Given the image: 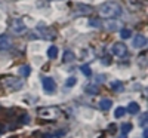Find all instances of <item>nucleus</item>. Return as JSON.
Here are the masks:
<instances>
[{
	"label": "nucleus",
	"mask_w": 148,
	"mask_h": 138,
	"mask_svg": "<svg viewBox=\"0 0 148 138\" xmlns=\"http://www.w3.org/2000/svg\"><path fill=\"white\" fill-rule=\"evenodd\" d=\"M19 73H21V76L28 77L30 74H31V67H30V66H22V67L19 68Z\"/></svg>",
	"instance_id": "17"
},
{
	"label": "nucleus",
	"mask_w": 148,
	"mask_h": 138,
	"mask_svg": "<svg viewBox=\"0 0 148 138\" xmlns=\"http://www.w3.org/2000/svg\"><path fill=\"white\" fill-rule=\"evenodd\" d=\"M144 138H148V129H144Z\"/></svg>",
	"instance_id": "29"
},
{
	"label": "nucleus",
	"mask_w": 148,
	"mask_h": 138,
	"mask_svg": "<svg viewBox=\"0 0 148 138\" xmlns=\"http://www.w3.org/2000/svg\"><path fill=\"white\" fill-rule=\"evenodd\" d=\"M39 116L42 119H47V120H53L59 116V110L56 107H46L39 110Z\"/></svg>",
	"instance_id": "4"
},
{
	"label": "nucleus",
	"mask_w": 148,
	"mask_h": 138,
	"mask_svg": "<svg viewBox=\"0 0 148 138\" xmlns=\"http://www.w3.org/2000/svg\"><path fill=\"white\" fill-rule=\"evenodd\" d=\"M111 107H113V101H111V99H101L99 101V108L101 110H110Z\"/></svg>",
	"instance_id": "15"
},
{
	"label": "nucleus",
	"mask_w": 148,
	"mask_h": 138,
	"mask_svg": "<svg viewBox=\"0 0 148 138\" xmlns=\"http://www.w3.org/2000/svg\"><path fill=\"white\" fill-rule=\"evenodd\" d=\"M125 113H126V108L125 107H117L116 111H114V117L116 119H120V117L125 116Z\"/></svg>",
	"instance_id": "20"
},
{
	"label": "nucleus",
	"mask_w": 148,
	"mask_h": 138,
	"mask_svg": "<svg viewBox=\"0 0 148 138\" xmlns=\"http://www.w3.org/2000/svg\"><path fill=\"white\" fill-rule=\"evenodd\" d=\"M10 30H12L14 34H22V33L27 31V26L21 19H15L14 22H12V26H10Z\"/></svg>",
	"instance_id": "6"
},
{
	"label": "nucleus",
	"mask_w": 148,
	"mask_h": 138,
	"mask_svg": "<svg viewBox=\"0 0 148 138\" xmlns=\"http://www.w3.org/2000/svg\"><path fill=\"white\" fill-rule=\"evenodd\" d=\"M43 89L47 94H53L56 91V83H55L53 77H45L43 79Z\"/></svg>",
	"instance_id": "7"
},
{
	"label": "nucleus",
	"mask_w": 148,
	"mask_h": 138,
	"mask_svg": "<svg viewBox=\"0 0 148 138\" xmlns=\"http://www.w3.org/2000/svg\"><path fill=\"white\" fill-rule=\"evenodd\" d=\"M121 14H123V9H121V6L117 2H105L99 8V15L102 18H107V19L117 18Z\"/></svg>",
	"instance_id": "1"
},
{
	"label": "nucleus",
	"mask_w": 148,
	"mask_h": 138,
	"mask_svg": "<svg viewBox=\"0 0 148 138\" xmlns=\"http://www.w3.org/2000/svg\"><path fill=\"white\" fill-rule=\"evenodd\" d=\"M47 57L51 58V59H55L56 57H58V48L53 45V46H49V49H47Z\"/></svg>",
	"instance_id": "16"
},
{
	"label": "nucleus",
	"mask_w": 148,
	"mask_h": 138,
	"mask_svg": "<svg viewBox=\"0 0 148 138\" xmlns=\"http://www.w3.org/2000/svg\"><path fill=\"white\" fill-rule=\"evenodd\" d=\"M74 59H76V54H74L73 51H70V49H67V51L64 52V55H62V61L64 62H73Z\"/></svg>",
	"instance_id": "12"
},
{
	"label": "nucleus",
	"mask_w": 148,
	"mask_h": 138,
	"mask_svg": "<svg viewBox=\"0 0 148 138\" xmlns=\"http://www.w3.org/2000/svg\"><path fill=\"white\" fill-rule=\"evenodd\" d=\"M147 117H148V113H144L139 119V126H145V122H147Z\"/></svg>",
	"instance_id": "25"
},
{
	"label": "nucleus",
	"mask_w": 148,
	"mask_h": 138,
	"mask_svg": "<svg viewBox=\"0 0 148 138\" xmlns=\"http://www.w3.org/2000/svg\"><path fill=\"white\" fill-rule=\"evenodd\" d=\"M130 129H132V125H130V123H123V125H121V131L125 132V134H127Z\"/></svg>",
	"instance_id": "24"
},
{
	"label": "nucleus",
	"mask_w": 148,
	"mask_h": 138,
	"mask_svg": "<svg viewBox=\"0 0 148 138\" xmlns=\"http://www.w3.org/2000/svg\"><path fill=\"white\" fill-rule=\"evenodd\" d=\"M30 122H31V117H30L28 115L22 116V123H30Z\"/></svg>",
	"instance_id": "26"
},
{
	"label": "nucleus",
	"mask_w": 148,
	"mask_h": 138,
	"mask_svg": "<svg viewBox=\"0 0 148 138\" xmlns=\"http://www.w3.org/2000/svg\"><path fill=\"white\" fill-rule=\"evenodd\" d=\"M6 132V126H3V125H0V134Z\"/></svg>",
	"instance_id": "27"
},
{
	"label": "nucleus",
	"mask_w": 148,
	"mask_h": 138,
	"mask_svg": "<svg viewBox=\"0 0 148 138\" xmlns=\"http://www.w3.org/2000/svg\"><path fill=\"white\" fill-rule=\"evenodd\" d=\"M89 26L90 27H93V28H101L102 27V22L99 21V19H96V18H92V19H89Z\"/></svg>",
	"instance_id": "18"
},
{
	"label": "nucleus",
	"mask_w": 148,
	"mask_h": 138,
	"mask_svg": "<svg viewBox=\"0 0 148 138\" xmlns=\"http://www.w3.org/2000/svg\"><path fill=\"white\" fill-rule=\"evenodd\" d=\"M120 34H121L123 39H130V37H132V31H130L129 28H123V30L120 31Z\"/></svg>",
	"instance_id": "22"
},
{
	"label": "nucleus",
	"mask_w": 148,
	"mask_h": 138,
	"mask_svg": "<svg viewBox=\"0 0 148 138\" xmlns=\"http://www.w3.org/2000/svg\"><path fill=\"white\" fill-rule=\"evenodd\" d=\"M111 52H113V55H116L119 58H123V57L127 55V46L123 42H117L111 46Z\"/></svg>",
	"instance_id": "5"
},
{
	"label": "nucleus",
	"mask_w": 148,
	"mask_h": 138,
	"mask_svg": "<svg viewBox=\"0 0 148 138\" xmlns=\"http://www.w3.org/2000/svg\"><path fill=\"white\" fill-rule=\"evenodd\" d=\"M74 12H76V15H89L92 12V8L89 5L79 3V5H76V8H74Z\"/></svg>",
	"instance_id": "8"
},
{
	"label": "nucleus",
	"mask_w": 148,
	"mask_h": 138,
	"mask_svg": "<svg viewBox=\"0 0 148 138\" xmlns=\"http://www.w3.org/2000/svg\"><path fill=\"white\" fill-rule=\"evenodd\" d=\"M80 70H82V73L84 74V76H92V68L89 67V64H83L82 67H80Z\"/></svg>",
	"instance_id": "19"
},
{
	"label": "nucleus",
	"mask_w": 148,
	"mask_h": 138,
	"mask_svg": "<svg viewBox=\"0 0 148 138\" xmlns=\"http://www.w3.org/2000/svg\"><path fill=\"white\" fill-rule=\"evenodd\" d=\"M105 28H107L108 31H117V30L120 28V24H119L117 21H111V19H108V21L105 22Z\"/></svg>",
	"instance_id": "11"
},
{
	"label": "nucleus",
	"mask_w": 148,
	"mask_h": 138,
	"mask_svg": "<svg viewBox=\"0 0 148 138\" xmlns=\"http://www.w3.org/2000/svg\"><path fill=\"white\" fill-rule=\"evenodd\" d=\"M96 80H99V82H104V80H105V77H104V76H98V77H96Z\"/></svg>",
	"instance_id": "28"
},
{
	"label": "nucleus",
	"mask_w": 148,
	"mask_h": 138,
	"mask_svg": "<svg viewBox=\"0 0 148 138\" xmlns=\"http://www.w3.org/2000/svg\"><path fill=\"white\" fill-rule=\"evenodd\" d=\"M36 37H40V39H45V40H52L56 37V31L51 27H46V26H39L36 28L34 34L31 39H36Z\"/></svg>",
	"instance_id": "2"
},
{
	"label": "nucleus",
	"mask_w": 148,
	"mask_h": 138,
	"mask_svg": "<svg viewBox=\"0 0 148 138\" xmlns=\"http://www.w3.org/2000/svg\"><path fill=\"white\" fill-rule=\"evenodd\" d=\"M86 92H88L89 95H98V94H99V88H98V85H88V86H86V89H84Z\"/></svg>",
	"instance_id": "14"
},
{
	"label": "nucleus",
	"mask_w": 148,
	"mask_h": 138,
	"mask_svg": "<svg viewBox=\"0 0 148 138\" xmlns=\"http://www.w3.org/2000/svg\"><path fill=\"white\" fill-rule=\"evenodd\" d=\"M147 45V37L142 34H136V37H133V46L135 48H144Z\"/></svg>",
	"instance_id": "10"
},
{
	"label": "nucleus",
	"mask_w": 148,
	"mask_h": 138,
	"mask_svg": "<svg viewBox=\"0 0 148 138\" xmlns=\"http://www.w3.org/2000/svg\"><path fill=\"white\" fill-rule=\"evenodd\" d=\"M45 138H52V137H51V135H46V137H45Z\"/></svg>",
	"instance_id": "30"
},
{
	"label": "nucleus",
	"mask_w": 148,
	"mask_h": 138,
	"mask_svg": "<svg viewBox=\"0 0 148 138\" xmlns=\"http://www.w3.org/2000/svg\"><path fill=\"white\" fill-rule=\"evenodd\" d=\"M3 85L10 91H19V89H22L24 82L21 79H18V77L8 76V77H3Z\"/></svg>",
	"instance_id": "3"
},
{
	"label": "nucleus",
	"mask_w": 148,
	"mask_h": 138,
	"mask_svg": "<svg viewBox=\"0 0 148 138\" xmlns=\"http://www.w3.org/2000/svg\"><path fill=\"white\" fill-rule=\"evenodd\" d=\"M126 111L130 113V115H138V113H139V104L138 103H130L126 107Z\"/></svg>",
	"instance_id": "13"
},
{
	"label": "nucleus",
	"mask_w": 148,
	"mask_h": 138,
	"mask_svg": "<svg viewBox=\"0 0 148 138\" xmlns=\"http://www.w3.org/2000/svg\"><path fill=\"white\" fill-rule=\"evenodd\" d=\"M12 46V42L8 36H0V51H8Z\"/></svg>",
	"instance_id": "9"
},
{
	"label": "nucleus",
	"mask_w": 148,
	"mask_h": 138,
	"mask_svg": "<svg viewBox=\"0 0 148 138\" xmlns=\"http://www.w3.org/2000/svg\"><path fill=\"white\" fill-rule=\"evenodd\" d=\"M76 83H77V79H76V77H70V79H67L65 86H67V88H73Z\"/></svg>",
	"instance_id": "23"
},
{
	"label": "nucleus",
	"mask_w": 148,
	"mask_h": 138,
	"mask_svg": "<svg viewBox=\"0 0 148 138\" xmlns=\"http://www.w3.org/2000/svg\"><path fill=\"white\" fill-rule=\"evenodd\" d=\"M111 89L116 91V92H120V91L123 89V85H121V82H119V80L113 82V83H111Z\"/></svg>",
	"instance_id": "21"
}]
</instances>
